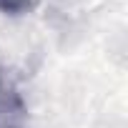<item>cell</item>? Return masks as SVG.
<instances>
[{
    "instance_id": "cell-1",
    "label": "cell",
    "mask_w": 128,
    "mask_h": 128,
    "mask_svg": "<svg viewBox=\"0 0 128 128\" xmlns=\"http://www.w3.org/2000/svg\"><path fill=\"white\" fill-rule=\"evenodd\" d=\"M30 5H33V0H0V10H3V13H10V15L25 13Z\"/></svg>"
}]
</instances>
